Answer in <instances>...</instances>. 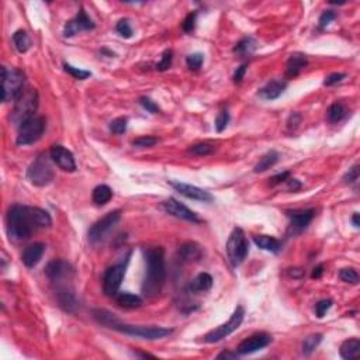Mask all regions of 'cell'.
Listing matches in <instances>:
<instances>
[{"instance_id": "6da1fadb", "label": "cell", "mask_w": 360, "mask_h": 360, "mask_svg": "<svg viewBox=\"0 0 360 360\" xmlns=\"http://www.w3.org/2000/svg\"><path fill=\"white\" fill-rule=\"evenodd\" d=\"M7 235L14 242H23L41 228L52 225L51 215L43 209L28 206H13L7 213Z\"/></svg>"}, {"instance_id": "7a4b0ae2", "label": "cell", "mask_w": 360, "mask_h": 360, "mask_svg": "<svg viewBox=\"0 0 360 360\" xmlns=\"http://www.w3.org/2000/svg\"><path fill=\"white\" fill-rule=\"evenodd\" d=\"M145 258V276L142 280V294L146 298L158 297L166 280V266H165V251L162 247L146 248L144 251Z\"/></svg>"}, {"instance_id": "3957f363", "label": "cell", "mask_w": 360, "mask_h": 360, "mask_svg": "<svg viewBox=\"0 0 360 360\" xmlns=\"http://www.w3.org/2000/svg\"><path fill=\"white\" fill-rule=\"evenodd\" d=\"M24 73L19 69L2 66V101H16L24 93Z\"/></svg>"}, {"instance_id": "277c9868", "label": "cell", "mask_w": 360, "mask_h": 360, "mask_svg": "<svg viewBox=\"0 0 360 360\" xmlns=\"http://www.w3.org/2000/svg\"><path fill=\"white\" fill-rule=\"evenodd\" d=\"M38 108V93L37 90H24V93L16 100L14 110H13L10 120L16 126L20 127L24 121L35 115Z\"/></svg>"}, {"instance_id": "5b68a950", "label": "cell", "mask_w": 360, "mask_h": 360, "mask_svg": "<svg viewBox=\"0 0 360 360\" xmlns=\"http://www.w3.org/2000/svg\"><path fill=\"white\" fill-rule=\"evenodd\" d=\"M248 252H249V244L244 231L241 228H234L227 242V255L231 265L238 267L247 259Z\"/></svg>"}, {"instance_id": "8992f818", "label": "cell", "mask_w": 360, "mask_h": 360, "mask_svg": "<svg viewBox=\"0 0 360 360\" xmlns=\"http://www.w3.org/2000/svg\"><path fill=\"white\" fill-rule=\"evenodd\" d=\"M27 179L34 186L44 187L54 180V169L50 164V159L45 155H39L27 169Z\"/></svg>"}, {"instance_id": "52a82bcc", "label": "cell", "mask_w": 360, "mask_h": 360, "mask_svg": "<svg viewBox=\"0 0 360 360\" xmlns=\"http://www.w3.org/2000/svg\"><path fill=\"white\" fill-rule=\"evenodd\" d=\"M45 118L44 117H38L34 115L31 118L24 121L19 127V134H17V145H30L37 142L38 139L43 137L45 131Z\"/></svg>"}, {"instance_id": "ba28073f", "label": "cell", "mask_w": 360, "mask_h": 360, "mask_svg": "<svg viewBox=\"0 0 360 360\" xmlns=\"http://www.w3.org/2000/svg\"><path fill=\"white\" fill-rule=\"evenodd\" d=\"M120 210H114V211H110L108 214L104 215L101 220L95 222L88 232L89 242L93 244V245H97V244L103 242V241L106 239V236L111 232V229L117 225V222L120 221Z\"/></svg>"}, {"instance_id": "9c48e42d", "label": "cell", "mask_w": 360, "mask_h": 360, "mask_svg": "<svg viewBox=\"0 0 360 360\" xmlns=\"http://www.w3.org/2000/svg\"><path fill=\"white\" fill-rule=\"evenodd\" d=\"M113 329L127 334V335L137 336L148 341H156L169 336L173 332L172 329L164 328V327H142V325H127V324L118 323Z\"/></svg>"}, {"instance_id": "30bf717a", "label": "cell", "mask_w": 360, "mask_h": 360, "mask_svg": "<svg viewBox=\"0 0 360 360\" xmlns=\"http://www.w3.org/2000/svg\"><path fill=\"white\" fill-rule=\"evenodd\" d=\"M245 316V310L244 307H236V310L234 311V314L231 315V318L228 319V323L222 324L218 328L213 329L211 332H209L207 335L204 336L203 341L206 343H215V342L222 341L224 338H227L228 335H231L232 332H235L236 329L239 328L241 324L244 321Z\"/></svg>"}, {"instance_id": "8fae6325", "label": "cell", "mask_w": 360, "mask_h": 360, "mask_svg": "<svg viewBox=\"0 0 360 360\" xmlns=\"http://www.w3.org/2000/svg\"><path fill=\"white\" fill-rule=\"evenodd\" d=\"M124 274H126V265L124 263L108 267L104 273V277H103V290H104L106 296L115 297L118 294V289H120L121 282L124 278Z\"/></svg>"}, {"instance_id": "7c38bea8", "label": "cell", "mask_w": 360, "mask_h": 360, "mask_svg": "<svg viewBox=\"0 0 360 360\" xmlns=\"http://www.w3.org/2000/svg\"><path fill=\"white\" fill-rule=\"evenodd\" d=\"M287 217L290 218V228L289 232L291 234H300L305 228L310 225L312 218L315 217V210H293V211H286Z\"/></svg>"}, {"instance_id": "4fadbf2b", "label": "cell", "mask_w": 360, "mask_h": 360, "mask_svg": "<svg viewBox=\"0 0 360 360\" xmlns=\"http://www.w3.org/2000/svg\"><path fill=\"white\" fill-rule=\"evenodd\" d=\"M45 274L52 282H65V280H69L75 274V270L66 260L55 259L47 265Z\"/></svg>"}, {"instance_id": "5bb4252c", "label": "cell", "mask_w": 360, "mask_h": 360, "mask_svg": "<svg viewBox=\"0 0 360 360\" xmlns=\"http://www.w3.org/2000/svg\"><path fill=\"white\" fill-rule=\"evenodd\" d=\"M273 338L267 334H256V335L249 336L248 339L242 341L239 343V346L236 349V353L244 356V354H251L265 349L266 346H269L272 343Z\"/></svg>"}, {"instance_id": "9a60e30c", "label": "cell", "mask_w": 360, "mask_h": 360, "mask_svg": "<svg viewBox=\"0 0 360 360\" xmlns=\"http://www.w3.org/2000/svg\"><path fill=\"white\" fill-rule=\"evenodd\" d=\"M96 25L95 23L92 21V19L89 17L86 12L81 9L79 13L76 14L75 19L69 20L66 24H65V28H63V35L65 37H73L76 35L77 32L81 31H88V30H93Z\"/></svg>"}, {"instance_id": "2e32d148", "label": "cell", "mask_w": 360, "mask_h": 360, "mask_svg": "<svg viewBox=\"0 0 360 360\" xmlns=\"http://www.w3.org/2000/svg\"><path fill=\"white\" fill-rule=\"evenodd\" d=\"M164 210L168 213V214L173 215V217H177L180 220H186V221L194 222V224H198L202 222V220L198 218V215L191 211L190 209H187L184 204H182L180 202H177L176 198H168L166 202H164L162 204Z\"/></svg>"}, {"instance_id": "e0dca14e", "label": "cell", "mask_w": 360, "mask_h": 360, "mask_svg": "<svg viewBox=\"0 0 360 360\" xmlns=\"http://www.w3.org/2000/svg\"><path fill=\"white\" fill-rule=\"evenodd\" d=\"M51 159L59 166V169H62L65 172H75L76 171V162L73 158V153L63 148L62 145H52L50 151Z\"/></svg>"}, {"instance_id": "ac0fdd59", "label": "cell", "mask_w": 360, "mask_h": 360, "mask_svg": "<svg viewBox=\"0 0 360 360\" xmlns=\"http://www.w3.org/2000/svg\"><path fill=\"white\" fill-rule=\"evenodd\" d=\"M171 186L176 191H179L182 196L191 198V200H197V202H211L213 200V196L210 194L209 191L200 189L197 186L182 183V182H171Z\"/></svg>"}, {"instance_id": "d6986e66", "label": "cell", "mask_w": 360, "mask_h": 360, "mask_svg": "<svg viewBox=\"0 0 360 360\" xmlns=\"http://www.w3.org/2000/svg\"><path fill=\"white\" fill-rule=\"evenodd\" d=\"M45 252V245L41 244V242H37V244H31L28 247L25 248L23 251V255H21V260L27 267H34V266L38 265V262L41 260L43 255Z\"/></svg>"}, {"instance_id": "ffe728a7", "label": "cell", "mask_w": 360, "mask_h": 360, "mask_svg": "<svg viewBox=\"0 0 360 360\" xmlns=\"http://www.w3.org/2000/svg\"><path fill=\"white\" fill-rule=\"evenodd\" d=\"M286 88H287V83L282 79H273L272 82H269L266 85L265 88L260 89L259 95L262 99L265 100H274L280 96L285 93Z\"/></svg>"}, {"instance_id": "44dd1931", "label": "cell", "mask_w": 360, "mask_h": 360, "mask_svg": "<svg viewBox=\"0 0 360 360\" xmlns=\"http://www.w3.org/2000/svg\"><path fill=\"white\" fill-rule=\"evenodd\" d=\"M58 301L59 305L62 307L63 310L68 311V312H75L77 308V298H76L75 291L68 287H59L58 289Z\"/></svg>"}, {"instance_id": "7402d4cb", "label": "cell", "mask_w": 360, "mask_h": 360, "mask_svg": "<svg viewBox=\"0 0 360 360\" xmlns=\"http://www.w3.org/2000/svg\"><path fill=\"white\" fill-rule=\"evenodd\" d=\"M179 259L182 262H194L198 260L203 256V251L200 245H197L196 242H184L183 245H180L179 251Z\"/></svg>"}, {"instance_id": "603a6c76", "label": "cell", "mask_w": 360, "mask_h": 360, "mask_svg": "<svg viewBox=\"0 0 360 360\" xmlns=\"http://www.w3.org/2000/svg\"><path fill=\"white\" fill-rule=\"evenodd\" d=\"M253 242L256 244V247L267 252L277 253L282 249V242L269 235H256L253 236Z\"/></svg>"}, {"instance_id": "cb8c5ba5", "label": "cell", "mask_w": 360, "mask_h": 360, "mask_svg": "<svg viewBox=\"0 0 360 360\" xmlns=\"http://www.w3.org/2000/svg\"><path fill=\"white\" fill-rule=\"evenodd\" d=\"M213 287V277L209 273H200L190 282L189 291L191 293H204Z\"/></svg>"}, {"instance_id": "d4e9b609", "label": "cell", "mask_w": 360, "mask_h": 360, "mask_svg": "<svg viewBox=\"0 0 360 360\" xmlns=\"http://www.w3.org/2000/svg\"><path fill=\"white\" fill-rule=\"evenodd\" d=\"M307 62L308 61H307V57L304 54H293L287 61V69H286L287 76H290V77L297 76L307 66Z\"/></svg>"}, {"instance_id": "484cf974", "label": "cell", "mask_w": 360, "mask_h": 360, "mask_svg": "<svg viewBox=\"0 0 360 360\" xmlns=\"http://www.w3.org/2000/svg\"><path fill=\"white\" fill-rule=\"evenodd\" d=\"M360 354V341L359 339H349L342 343L341 356L343 359L350 360L356 359Z\"/></svg>"}, {"instance_id": "4316f807", "label": "cell", "mask_w": 360, "mask_h": 360, "mask_svg": "<svg viewBox=\"0 0 360 360\" xmlns=\"http://www.w3.org/2000/svg\"><path fill=\"white\" fill-rule=\"evenodd\" d=\"M111 197H113V190L110 189L108 186H106V184H100V186L95 187L93 194H92V198H93V203H95L96 206L107 204L111 200Z\"/></svg>"}, {"instance_id": "83f0119b", "label": "cell", "mask_w": 360, "mask_h": 360, "mask_svg": "<svg viewBox=\"0 0 360 360\" xmlns=\"http://www.w3.org/2000/svg\"><path fill=\"white\" fill-rule=\"evenodd\" d=\"M278 161V153L276 151H269L267 153H265L262 158L259 159V162L255 165L253 171L255 173H260V172H265L267 169H270L273 165L276 164Z\"/></svg>"}, {"instance_id": "f1b7e54d", "label": "cell", "mask_w": 360, "mask_h": 360, "mask_svg": "<svg viewBox=\"0 0 360 360\" xmlns=\"http://www.w3.org/2000/svg\"><path fill=\"white\" fill-rule=\"evenodd\" d=\"M13 43H14V47L16 50L19 51L20 54H24L28 51L30 45H31V41H30V37L28 34L24 30H19L13 34Z\"/></svg>"}, {"instance_id": "f546056e", "label": "cell", "mask_w": 360, "mask_h": 360, "mask_svg": "<svg viewBox=\"0 0 360 360\" xmlns=\"http://www.w3.org/2000/svg\"><path fill=\"white\" fill-rule=\"evenodd\" d=\"M115 297H117V303L124 308H138L142 304L141 297L131 294V293H121V294H117Z\"/></svg>"}, {"instance_id": "4dcf8cb0", "label": "cell", "mask_w": 360, "mask_h": 360, "mask_svg": "<svg viewBox=\"0 0 360 360\" xmlns=\"http://www.w3.org/2000/svg\"><path fill=\"white\" fill-rule=\"evenodd\" d=\"M93 316H95L96 319H97L101 325L108 327V328H114L117 324L120 323V321L117 319V316L106 310H95L93 311Z\"/></svg>"}, {"instance_id": "1f68e13d", "label": "cell", "mask_w": 360, "mask_h": 360, "mask_svg": "<svg viewBox=\"0 0 360 360\" xmlns=\"http://www.w3.org/2000/svg\"><path fill=\"white\" fill-rule=\"evenodd\" d=\"M327 114H328V120L331 121V123H339V121H342L346 117L348 111H346V107H345L342 103H334V104L328 108Z\"/></svg>"}, {"instance_id": "d6a6232c", "label": "cell", "mask_w": 360, "mask_h": 360, "mask_svg": "<svg viewBox=\"0 0 360 360\" xmlns=\"http://www.w3.org/2000/svg\"><path fill=\"white\" fill-rule=\"evenodd\" d=\"M321 341H323V335L321 334H314V335L307 336L305 341L303 342V353L305 356L312 353L318 348V345L321 343Z\"/></svg>"}, {"instance_id": "836d02e7", "label": "cell", "mask_w": 360, "mask_h": 360, "mask_svg": "<svg viewBox=\"0 0 360 360\" xmlns=\"http://www.w3.org/2000/svg\"><path fill=\"white\" fill-rule=\"evenodd\" d=\"M255 47H256V44H255L253 38L248 37V38H244V39H241L239 43L236 44V47L234 48V51L236 52V54L242 55V57H247V55H251V54H252L253 50H255Z\"/></svg>"}, {"instance_id": "e575fe53", "label": "cell", "mask_w": 360, "mask_h": 360, "mask_svg": "<svg viewBox=\"0 0 360 360\" xmlns=\"http://www.w3.org/2000/svg\"><path fill=\"white\" fill-rule=\"evenodd\" d=\"M63 69H65V72H68L72 77L77 79V81H85V79H88L89 76L92 75L89 70L79 69V68H75V66H72L69 63H65V65H63Z\"/></svg>"}, {"instance_id": "d590c367", "label": "cell", "mask_w": 360, "mask_h": 360, "mask_svg": "<svg viewBox=\"0 0 360 360\" xmlns=\"http://www.w3.org/2000/svg\"><path fill=\"white\" fill-rule=\"evenodd\" d=\"M127 124H128V120L126 117H118L110 123V131L115 135H121L127 131Z\"/></svg>"}, {"instance_id": "8d00e7d4", "label": "cell", "mask_w": 360, "mask_h": 360, "mask_svg": "<svg viewBox=\"0 0 360 360\" xmlns=\"http://www.w3.org/2000/svg\"><path fill=\"white\" fill-rule=\"evenodd\" d=\"M214 151V146L209 144V142H202V144H196L193 145L191 148H189V152L194 153V155H198V156H206V155H210L211 152Z\"/></svg>"}, {"instance_id": "74e56055", "label": "cell", "mask_w": 360, "mask_h": 360, "mask_svg": "<svg viewBox=\"0 0 360 360\" xmlns=\"http://www.w3.org/2000/svg\"><path fill=\"white\" fill-rule=\"evenodd\" d=\"M115 30H117V32L120 34L121 37L124 38L133 37V28H131V25H130L128 19L120 20V21L117 23V25H115Z\"/></svg>"}, {"instance_id": "f35d334b", "label": "cell", "mask_w": 360, "mask_h": 360, "mask_svg": "<svg viewBox=\"0 0 360 360\" xmlns=\"http://www.w3.org/2000/svg\"><path fill=\"white\" fill-rule=\"evenodd\" d=\"M203 62H204V57H203V54H200V52L191 54V55H189L187 59H186V63H187V66H189L191 70L200 69Z\"/></svg>"}, {"instance_id": "ab89813d", "label": "cell", "mask_w": 360, "mask_h": 360, "mask_svg": "<svg viewBox=\"0 0 360 360\" xmlns=\"http://www.w3.org/2000/svg\"><path fill=\"white\" fill-rule=\"evenodd\" d=\"M339 277L346 282V283H352V285H357L359 283V274L354 269H342L339 272Z\"/></svg>"}, {"instance_id": "60d3db41", "label": "cell", "mask_w": 360, "mask_h": 360, "mask_svg": "<svg viewBox=\"0 0 360 360\" xmlns=\"http://www.w3.org/2000/svg\"><path fill=\"white\" fill-rule=\"evenodd\" d=\"M228 123H229V113L227 110H222L221 113L217 115L215 118V130L217 133H222L227 128Z\"/></svg>"}, {"instance_id": "b9f144b4", "label": "cell", "mask_w": 360, "mask_h": 360, "mask_svg": "<svg viewBox=\"0 0 360 360\" xmlns=\"http://www.w3.org/2000/svg\"><path fill=\"white\" fill-rule=\"evenodd\" d=\"M155 144H158V138L151 137V135H146V137H139V138L134 139L133 145L137 148H151Z\"/></svg>"}, {"instance_id": "7bdbcfd3", "label": "cell", "mask_w": 360, "mask_h": 360, "mask_svg": "<svg viewBox=\"0 0 360 360\" xmlns=\"http://www.w3.org/2000/svg\"><path fill=\"white\" fill-rule=\"evenodd\" d=\"M172 59H173V52H172L171 50L165 51L164 54H162V59H161V62L156 65L158 70L164 72V70L169 69L172 65Z\"/></svg>"}, {"instance_id": "ee69618b", "label": "cell", "mask_w": 360, "mask_h": 360, "mask_svg": "<svg viewBox=\"0 0 360 360\" xmlns=\"http://www.w3.org/2000/svg\"><path fill=\"white\" fill-rule=\"evenodd\" d=\"M139 104L145 108L146 111H149V113L152 114H156L161 111V108H159L158 104L152 100V99H149V97H141V99H139Z\"/></svg>"}, {"instance_id": "f6af8a7d", "label": "cell", "mask_w": 360, "mask_h": 360, "mask_svg": "<svg viewBox=\"0 0 360 360\" xmlns=\"http://www.w3.org/2000/svg\"><path fill=\"white\" fill-rule=\"evenodd\" d=\"M336 19V13L332 12V10H327V12H324L323 14H321V17H319V30H324V28H327L334 20Z\"/></svg>"}, {"instance_id": "bcb514c9", "label": "cell", "mask_w": 360, "mask_h": 360, "mask_svg": "<svg viewBox=\"0 0 360 360\" xmlns=\"http://www.w3.org/2000/svg\"><path fill=\"white\" fill-rule=\"evenodd\" d=\"M332 307V300H321L315 304V315L318 318H323L327 311Z\"/></svg>"}, {"instance_id": "7dc6e473", "label": "cell", "mask_w": 360, "mask_h": 360, "mask_svg": "<svg viewBox=\"0 0 360 360\" xmlns=\"http://www.w3.org/2000/svg\"><path fill=\"white\" fill-rule=\"evenodd\" d=\"M359 180V165H354L348 171V173L343 176V182L346 184H352Z\"/></svg>"}, {"instance_id": "c3c4849f", "label": "cell", "mask_w": 360, "mask_h": 360, "mask_svg": "<svg viewBox=\"0 0 360 360\" xmlns=\"http://www.w3.org/2000/svg\"><path fill=\"white\" fill-rule=\"evenodd\" d=\"M345 77H346V75H345V73L335 72V73H331V75H328L327 77H325L324 85H325V86H334V85H336V83L342 82Z\"/></svg>"}, {"instance_id": "681fc988", "label": "cell", "mask_w": 360, "mask_h": 360, "mask_svg": "<svg viewBox=\"0 0 360 360\" xmlns=\"http://www.w3.org/2000/svg\"><path fill=\"white\" fill-rule=\"evenodd\" d=\"M196 17L197 14L196 13H190L189 16L184 19L183 21V30L186 32H191L193 30H194V27H196Z\"/></svg>"}, {"instance_id": "f907efd6", "label": "cell", "mask_w": 360, "mask_h": 360, "mask_svg": "<svg viewBox=\"0 0 360 360\" xmlns=\"http://www.w3.org/2000/svg\"><path fill=\"white\" fill-rule=\"evenodd\" d=\"M289 177H290V172H282V173H278V175H276V176H273L272 179H270V184L274 186V184L283 183Z\"/></svg>"}, {"instance_id": "816d5d0a", "label": "cell", "mask_w": 360, "mask_h": 360, "mask_svg": "<svg viewBox=\"0 0 360 360\" xmlns=\"http://www.w3.org/2000/svg\"><path fill=\"white\" fill-rule=\"evenodd\" d=\"M247 68H248V65H241L239 68H236V70H235V73H234V77H232L235 83L242 82L244 76H245V73H247Z\"/></svg>"}, {"instance_id": "f5cc1de1", "label": "cell", "mask_w": 360, "mask_h": 360, "mask_svg": "<svg viewBox=\"0 0 360 360\" xmlns=\"http://www.w3.org/2000/svg\"><path fill=\"white\" fill-rule=\"evenodd\" d=\"M300 121H301V115L298 113H293L290 115V118H289V121H287V124H289V128H297L298 124H300Z\"/></svg>"}, {"instance_id": "db71d44e", "label": "cell", "mask_w": 360, "mask_h": 360, "mask_svg": "<svg viewBox=\"0 0 360 360\" xmlns=\"http://www.w3.org/2000/svg\"><path fill=\"white\" fill-rule=\"evenodd\" d=\"M287 187H289V190H291V191H297V190L301 189V183L298 182L297 179H287Z\"/></svg>"}, {"instance_id": "11a10c76", "label": "cell", "mask_w": 360, "mask_h": 360, "mask_svg": "<svg viewBox=\"0 0 360 360\" xmlns=\"http://www.w3.org/2000/svg\"><path fill=\"white\" fill-rule=\"evenodd\" d=\"M323 273H324V266L318 265L316 267H314V270H312V273H311V277L319 278L321 276H323Z\"/></svg>"}, {"instance_id": "9f6ffc18", "label": "cell", "mask_w": 360, "mask_h": 360, "mask_svg": "<svg viewBox=\"0 0 360 360\" xmlns=\"http://www.w3.org/2000/svg\"><path fill=\"white\" fill-rule=\"evenodd\" d=\"M239 354L238 353H231V352H222V353H220L218 356H217V359H235V357H238Z\"/></svg>"}, {"instance_id": "6f0895ef", "label": "cell", "mask_w": 360, "mask_h": 360, "mask_svg": "<svg viewBox=\"0 0 360 360\" xmlns=\"http://www.w3.org/2000/svg\"><path fill=\"white\" fill-rule=\"evenodd\" d=\"M352 222H353V225L356 228L360 227V222H359V214L357 213H354L353 217H352Z\"/></svg>"}, {"instance_id": "680465c9", "label": "cell", "mask_w": 360, "mask_h": 360, "mask_svg": "<svg viewBox=\"0 0 360 360\" xmlns=\"http://www.w3.org/2000/svg\"><path fill=\"white\" fill-rule=\"evenodd\" d=\"M135 356H141V357H153V356L149 353H139V352H135Z\"/></svg>"}]
</instances>
